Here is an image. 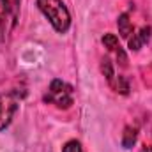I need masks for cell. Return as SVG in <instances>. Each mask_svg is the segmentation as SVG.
<instances>
[{
	"label": "cell",
	"instance_id": "cell-1",
	"mask_svg": "<svg viewBox=\"0 0 152 152\" xmlns=\"http://www.w3.org/2000/svg\"><path fill=\"white\" fill-rule=\"evenodd\" d=\"M39 11L58 34H66L71 27V14L62 0H37Z\"/></svg>",
	"mask_w": 152,
	"mask_h": 152
},
{
	"label": "cell",
	"instance_id": "cell-2",
	"mask_svg": "<svg viewBox=\"0 0 152 152\" xmlns=\"http://www.w3.org/2000/svg\"><path fill=\"white\" fill-rule=\"evenodd\" d=\"M44 101L55 104L57 108L67 110L75 103V99H73V87L69 83L62 81V80H53L50 83L48 94L44 96Z\"/></svg>",
	"mask_w": 152,
	"mask_h": 152
},
{
	"label": "cell",
	"instance_id": "cell-3",
	"mask_svg": "<svg viewBox=\"0 0 152 152\" xmlns=\"http://www.w3.org/2000/svg\"><path fill=\"white\" fill-rule=\"evenodd\" d=\"M18 103H20V96L16 90L0 94V131L11 124L12 117L18 110Z\"/></svg>",
	"mask_w": 152,
	"mask_h": 152
},
{
	"label": "cell",
	"instance_id": "cell-4",
	"mask_svg": "<svg viewBox=\"0 0 152 152\" xmlns=\"http://www.w3.org/2000/svg\"><path fill=\"white\" fill-rule=\"evenodd\" d=\"M152 36V28L147 25V27H142L140 30H136L134 34H133V37L127 39V46H129V50L131 51H138L140 48H143V44H147L149 42V39Z\"/></svg>",
	"mask_w": 152,
	"mask_h": 152
},
{
	"label": "cell",
	"instance_id": "cell-5",
	"mask_svg": "<svg viewBox=\"0 0 152 152\" xmlns=\"http://www.w3.org/2000/svg\"><path fill=\"white\" fill-rule=\"evenodd\" d=\"M103 44H104V48H108L110 51H113L115 55H117V58H118V62H120L122 67L127 66V57H126L124 50L120 48L118 39H117L115 34H104V37H103Z\"/></svg>",
	"mask_w": 152,
	"mask_h": 152
},
{
	"label": "cell",
	"instance_id": "cell-6",
	"mask_svg": "<svg viewBox=\"0 0 152 152\" xmlns=\"http://www.w3.org/2000/svg\"><path fill=\"white\" fill-rule=\"evenodd\" d=\"M117 27H118V34H120L124 39L131 37V34H133V23H131L127 12H124V14L118 16V20H117Z\"/></svg>",
	"mask_w": 152,
	"mask_h": 152
},
{
	"label": "cell",
	"instance_id": "cell-7",
	"mask_svg": "<svg viewBox=\"0 0 152 152\" xmlns=\"http://www.w3.org/2000/svg\"><path fill=\"white\" fill-rule=\"evenodd\" d=\"M4 9H5V18H11L14 25L20 11V0H4Z\"/></svg>",
	"mask_w": 152,
	"mask_h": 152
},
{
	"label": "cell",
	"instance_id": "cell-8",
	"mask_svg": "<svg viewBox=\"0 0 152 152\" xmlns=\"http://www.w3.org/2000/svg\"><path fill=\"white\" fill-rule=\"evenodd\" d=\"M136 138H138V133H136V129L127 126V127L124 129V134H122V145H124L126 149H131V147L136 143Z\"/></svg>",
	"mask_w": 152,
	"mask_h": 152
},
{
	"label": "cell",
	"instance_id": "cell-9",
	"mask_svg": "<svg viewBox=\"0 0 152 152\" xmlns=\"http://www.w3.org/2000/svg\"><path fill=\"white\" fill-rule=\"evenodd\" d=\"M101 69H103V73H104V76H106L108 83H112V80L115 78V73H113V66H112L110 58H103V62H101Z\"/></svg>",
	"mask_w": 152,
	"mask_h": 152
},
{
	"label": "cell",
	"instance_id": "cell-10",
	"mask_svg": "<svg viewBox=\"0 0 152 152\" xmlns=\"http://www.w3.org/2000/svg\"><path fill=\"white\" fill-rule=\"evenodd\" d=\"M62 152H83V149H81V143L78 140H69L62 147Z\"/></svg>",
	"mask_w": 152,
	"mask_h": 152
},
{
	"label": "cell",
	"instance_id": "cell-11",
	"mask_svg": "<svg viewBox=\"0 0 152 152\" xmlns=\"http://www.w3.org/2000/svg\"><path fill=\"white\" fill-rule=\"evenodd\" d=\"M4 20H5V9H4V0H0V36L4 32Z\"/></svg>",
	"mask_w": 152,
	"mask_h": 152
},
{
	"label": "cell",
	"instance_id": "cell-12",
	"mask_svg": "<svg viewBox=\"0 0 152 152\" xmlns=\"http://www.w3.org/2000/svg\"><path fill=\"white\" fill-rule=\"evenodd\" d=\"M142 152H152V145H149V147H143V149H142Z\"/></svg>",
	"mask_w": 152,
	"mask_h": 152
}]
</instances>
